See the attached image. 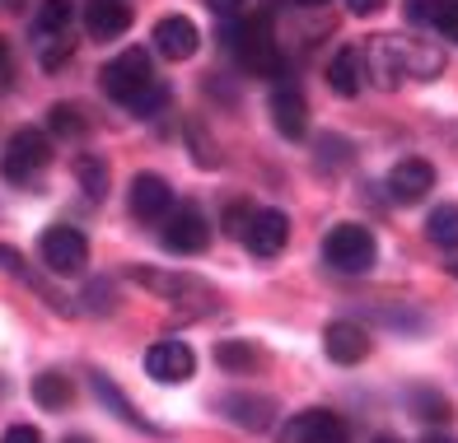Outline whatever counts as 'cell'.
I'll return each instance as SVG.
<instances>
[{
	"label": "cell",
	"mask_w": 458,
	"mask_h": 443,
	"mask_svg": "<svg viewBox=\"0 0 458 443\" xmlns=\"http://www.w3.org/2000/svg\"><path fill=\"white\" fill-rule=\"evenodd\" d=\"M379 257V243L365 224H337L332 234L323 238V262L332 271H342V276H365Z\"/></svg>",
	"instance_id": "obj_5"
},
{
	"label": "cell",
	"mask_w": 458,
	"mask_h": 443,
	"mask_svg": "<svg viewBox=\"0 0 458 443\" xmlns=\"http://www.w3.org/2000/svg\"><path fill=\"white\" fill-rule=\"evenodd\" d=\"M346 10H351V14H379L384 0H346Z\"/></svg>",
	"instance_id": "obj_32"
},
{
	"label": "cell",
	"mask_w": 458,
	"mask_h": 443,
	"mask_svg": "<svg viewBox=\"0 0 458 443\" xmlns=\"http://www.w3.org/2000/svg\"><path fill=\"white\" fill-rule=\"evenodd\" d=\"M150 42H155V52H159V56H169V61H187V56H197L201 33H197V24H192L187 14H169V19H159V24H155Z\"/></svg>",
	"instance_id": "obj_13"
},
{
	"label": "cell",
	"mask_w": 458,
	"mask_h": 443,
	"mask_svg": "<svg viewBox=\"0 0 458 443\" xmlns=\"http://www.w3.org/2000/svg\"><path fill=\"white\" fill-rule=\"evenodd\" d=\"M197 369V355L187 341H155L145 350V373L155 378V383H187Z\"/></svg>",
	"instance_id": "obj_11"
},
{
	"label": "cell",
	"mask_w": 458,
	"mask_h": 443,
	"mask_svg": "<svg viewBox=\"0 0 458 443\" xmlns=\"http://www.w3.org/2000/svg\"><path fill=\"white\" fill-rule=\"evenodd\" d=\"M47 163H52V140H47V131L24 126V131L10 136L5 155H0V173H5L10 182H29V178L43 173Z\"/></svg>",
	"instance_id": "obj_6"
},
{
	"label": "cell",
	"mask_w": 458,
	"mask_h": 443,
	"mask_svg": "<svg viewBox=\"0 0 458 443\" xmlns=\"http://www.w3.org/2000/svg\"><path fill=\"white\" fill-rule=\"evenodd\" d=\"M421 443H458V439H454V434H426Z\"/></svg>",
	"instance_id": "obj_34"
},
{
	"label": "cell",
	"mask_w": 458,
	"mask_h": 443,
	"mask_svg": "<svg viewBox=\"0 0 458 443\" xmlns=\"http://www.w3.org/2000/svg\"><path fill=\"white\" fill-rule=\"evenodd\" d=\"M216 360H220L225 369H234V373H243V369H253V364H258V350L248 346V341H225V346L216 350Z\"/></svg>",
	"instance_id": "obj_25"
},
{
	"label": "cell",
	"mask_w": 458,
	"mask_h": 443,
	"mask_svg": "<svg viewBox=\"0 0 458 443\" xmlns=\"http://www.w3.org/2000/svg\"><path fill=\"white\" fill-rule=\"evenodd\" d=\"M411 406H416V415H421V420H440V425L449 420V402H445L440 392H430V388L411 392Z\"/></svg>",
	"instance_id": "obj_27"
},
{
	"label": "cell",
	"mask_w": 458,
	"mask_h": 443,
	"mask_svg": "<svg viewBox=\"0 0 458 443\" xmlns=\"http://www.w3.org/2000/svg\"><path fill=\"white\" fill-rule=\"evenodd\" d=\"M374 443H403V439H393V434H379V439H374Z\"/></svg>",
	"instance_id": "obj_36"
},
{
	"label": "cell",
	"mask_w": 458,
	"mask_h": 443,
	"mask_svg": "<svg viewBox=\"0 0 458 443\" xmlns=\"http://www.w3.org/2000/svg\"><path fill=\"white\" fill-rule=\"evenodd\" d=\"M174 210V192L159 173H136L131 178V215L136 220H164Z\"/></svg>",
	"instance_id": "obj_17"
},
{
	"label": "cell",
	"mask_w": 458,
	"mask_h": 443,
	"mask_svg": "<svg viewBox=\"0 0 458 443\" xmlns=\"http://www.w3.org/2000/svg\"><path fill=\"white\" fill-rule=\"evenodd\" d=\"M75 178L94 201L108 196V163H103V155H75Z\"/></svg>",
	"instance_id": "obj_21"
},
{
	"label": "cell",
	"mask_w": 458,
	"mask_h": 443,
	"mask_svg": "<svg viewBox=\"0 0 458 443\" xmlns=\"http://www.w3.org/2000/svg\"><path fill=\"white\" fill-rule=\"evenodd\" d=\"M94 392H98V402H108L122 420H127V425H145V420L136 415V406H131L127 397H122V392L113 388V378H108V373H94ZM145 430H150V425H145Z\"/></svg>",
	"instance_id": "obj_24"
},
{
	"label": "cell",
	"mask_w": 458,
	"mask_h": 443,
	"mask_svg": "<svg viewBox=\"0 0 458 443\" xmlns=\"http://www.w3.org/2000/svg\"><path fill=\"white\" fill-rule=\"evenodd\" d=\"M272 121L285 140H300L309 131V103L295 84H276L272 89Z\"/></svg>",
	"instance_id": "obj_18"
},
{
	"label": "cell",
	"mask_w": 458,
	"mask_h": 443,
	"mask_svg": "<svg viewBox=\"0 0 458 443\" xmlns=\"http://www.w3.org/2000/svg\"><path fill=\"white\" fill-rule=\"evenodd\" d=\"M71 443H85V439H71Z\"/></svg>",
	"instance_id": "obj_39"
},
{
	"label": "cell",
	"mask_w": 458,
	"mask_h": 443,
	"mask_svg": "<svg viewBox=\"0 0 458 443\" xmlns=\"http://www.w3.org/2000/svg\"><path fill=\"white\" fill-rule=\"evenodd\" d=\"M19 5H24V0H0V10H19Z\"/></svg>",
	"instance_id": "obj_35"
},
{
	"label": "cell",
	"mask_w": 458,
	"mask_h": 443,
	"mask_svg": "<svg viewBox=\"0 0 458 443\" xmlns=\"http://www.w3.org/2000/svg\"><path fill=\"white\" fill-rule=\"evenodd\" d=\"M426 234H430V243H435V247L454 252V247H458V205H440V210H430Z\"/></svg>",
	"instance_id": "obj_23"
},
{
	"label": "cell",
	"mask_w": 458,
	"mask_h": 443,
	"mask_svg": "<svg viewBox=\"0 0 458 443\" xmlns=\"http://www.w3.org/2000/svg\"><path fill=\"white\" fill-rule=\"evenodd\" d=\"M323 350H327V360L332 364H360L365 355H369V336L360 322H327L323 327Z\"/></svg>",
	"instance_id": "obj_14"
},
{
	"label": "cell",
	"mask_w": 458,
	"mask_h": 443,
	"mask_svg": "<svg viewBox=\"0 0 458 443\" xmlns=\"http://www.w3.org/2000/svg\"><path fill=\"white\" fill-rule=\"evenodd\" d=\"M220 411L234 420L239 430H272V415H276V402L267 392H229Z\"/></svg>",
	"instance_id": "obj_16"
},
{
	"label": "cell",
	"mask_w": 458,
	"mask_h": 443,
	"mask_svg": "<svg viewBox=\"0 0 458 443\" xmlns=\"http://www.w3.org/2000/svg\"><path fill=\"white\" fill-rule=\"evenodd\" d=\"M98 84L113 103L131 108L136 117H150L169 103V89H164V79L150 66V52H140V47H127L122 56H113L108 66L98 71Z\"/></svg>",
	"instance_id": "obj_2"
},
{
	"label": "cell",
	"mask_w": 458,
	"mask_h": 443,
	"mask_svg": "<svg viewBox=\"0 0 458 443\" xmlns=\"http://www.w3.org/2000/svg\"><path fill=\"white\" fill-rule=\"evenodd\" d=\"M0 61H5V42H0Z\"/></svg>",
	"instance_id": "obj_38"
},
{
	"label": "cell",
	"mask_w": 458,
	"mask_h": 443,
	"mask_svg": "<svg viewBox=\"0 0 458 443\" xmlns=\"http://www.w3.org/2000/svg\"><path fill=\"white\" fill-rule=\"evenodd\" d=\"M131 276L140 280V285H150L155 294H169V299H187V294H192V299H201V304H216L211 299V289H206L201 280H192V276H155V271H131Z\"/></svg>",
	"instance_id": "obj_20"
},
{
	"label": "cell",
	"mask_w": 458,
	"mask_h": 443,
	"mask_svg": "<svg viewBox=\"0 0 458 443\" xmlns=\"http://www.w3.org/2000/svg\"><path fill=\"white\" fill-rule=\"evenodd\" d=\"M276 439L281 443H346L351 430H346V420L332 415V411H300L276 430Z\"/></svg>",
	"instance_id": "obj_9"
},
{
	"label": "cell",
	"mask_w": 458,
	"mask_h": 443,
	"mask_svg": "<svg viewBox=\"0 0 458 443\" xmlns=\"http://www.w3.org/2000/svg\"><path fill=\"white\" fill-rule=\"evenodd\" d=\"M435 192V168L426 159H403V163H393V173H388V196L398 201V205H416V201H426Z\"/></svg>",
	"instance_id": "obj_12"
},
{
	"label": "cell",
	"mask_w": 458,
	"mask_h": 443,
	"mask_svg": "<svg viewBox=\"0 0 458 443\" xmlns=\"http://www.w3.org/2000/svg\"><path fill=\"white\" fill-rule=\"evenodd\" d=\"M327 84H332V94H342V98L360 94V84H365V56H360V47H342L337 56H332Z\"/></svg>",
	"instance_id": "obj_19"
},
{
	"label": "cell",
	"mask_w": 458,
	"mask_h": 443,
	"mask_svg": "<svg viewBox=\"0 0 458 443\" xmlns=\"http://www.w3.org/2000/svg\"><path fill=\"white\" fill-rule=\"evenodd\" d=\"M243 5H248V0H206V10H211L216 19H234Z\"/></svg>",
	"instance_id": "obj_31"
},
{
	"label": "cell",
	"mask_w": 458,
	"mask_h": 443,
	"mask_svg": "<svg viewBox=\"0 0 458 443\" xmlns=\"http://www.w3.org/2000/svg\"><path fill=\"white\" fill-rule=\"evenodd\" d=\"M285 5H300V10H318V5H327V0H285Z\"/></svg>",
	"instance_id": "obj_33"
},
{
	"label": "cell",
	"mask_w": 458,
	"mask_h": 443,
	"mask_svg": "<svg viewBox=\"0 0 458 443\" xmlns=\"http://www.w3.org/2000/svg\"><path fill=\"white\" fill-rule=\"evenodd\" d=\"M159 243L169 252H178V257H192V252H206V243H211V224H206V215L187 201V205H178V210L164 215Z\"/></svg>",
	"instance_id": "obj_8"
},
{
	"label": "cell",
	"mask_w": 458,
	"mask_h": 443,
	"mask_svg": "<svg viewBox=\"0 0 458 443\" xmlns=\"http://www.w3.org/2000/svg\"><path fill=\"white\" fill-rule=\"evenodd\" d=\"M38 252H43L47 271H56V276H80L89 266V243L71 224H47L43 238H38Z\"/></svg>",
	"instance_id": "obj_7"
},
{
	"label": "cell",
	"mask_w": 458,
	"mask_h": 443,
	"mask_svg": "<svg viewBox=\"0 0 458 443\" xmlns=\"http://www.w3.org/2000/svg\"><path fill=\"white\" fill-rule=\"evenodd\" d=\"M0 443H43V434H38L33 425H10L5 434H0Z\"/></svg>",
	"instance_id": "obj_30"
},
{
	"label": "cell",
	"mask_w": 458,
	"mask_h": 443,
	"mask_svg": "<svg viewBox=\"0 0 458 443\" xmlns=\"http://www.w3.org/2000/svg\"><path fill=\"white\" fill-rule=\"evenodd\" d=\"M131 29V5L127 0H85V33L98 42H113Z\"/></svg>",
	"instance_id": "obj_15"
},
{
	"label": "cell",
	"mask_w": 458,
	"mask_h": 443,
	"mask_svg": "<svg viewBox=\"0 0 458 443\" xmlns=\"http://www.w3.org/2000/svg\"><path fill=\"white\" fill-rule=\"evenodd\" d=\"M449 276H454V280H458V262H454V266H449Z\"/></svg>",
	"instance_id": "obj_37"
},
{
	"label": "cell",
	"mask_w": 458,
	"mask_h": 443,
	"mask_svg": "<svg viewBox=\"0 0 458 443\" xmlns=\"http://www.w3.org/2000/svg\"><path fill=\"white\" fill-rule=\"evenodd\" d=\"M435 29H440L449 42H458V0H445L440 14H435Z\"/></svg>",
	"instance_id": "obj_29"
},
{
	"label": "cell",
	"mask_w": 458,
	"mask_h": 443,
	"mask_svg": "<svg viewBox=\"0 0 458 443\" xmlns=\"http://www.w3.org/2000/svg\"><path fill=\"white\" fill-rule=\"evenodd\" d=\"M33 402L43 406V411H61L71 402V378L66 373H43V378H33Z\"/></svg>",
	"instance_id": "obj_22"
},
{
	"label": "cell",
	"mask_w": 458,
	"mask_h": 443,
	"mask_svg": "<svg viewBox=\"0 0 458 443\" xmlns=\"http://www.w3.org/2000/svg\"><path fill=\"white\" fill-rule=\"evenodd\" d=\"M47 131H56V136H80V131H85L80 108H71V103H56V108L47 113Z\"/></svg>",
	"instance_id": "obj_26"
},
{
	"label": "cell",
	"mask_w": 458,
	"mask_h": 443,
	"mask_svg": "<svg viewBox=\"0 0 458 443\" xmlns=\"http://www.w3.org/2000/svg\"><path fill=\"white\" fill-rule=\"evenodd\" d=\"M403 5H407V19H411V24H435V14H440L445 0H403Z\"/></svg>",
	"instance_id": "obj_28"
},
{
	"label": "cell",
	"mask_w": 458,
	"mask_h": 443,
	"mask_svg": "<svg viewBox=\"0 0 458 443\" xmlns=\"http://www.w3.org/2000/svg\"><path fill=\"white\" fill-rule=\"evenodd\" d=\"M229 52H234L239 66L248 75H258V79H281L285 75V61H281L276 42H272V24H267L262 14L229 29Z\"/></svg>",
	"instance_id": "obj_4"
},
{
	"label": "cell",
	"mask_w": 458,
	"mask_h": 443,
	"mask_svg": "<svg viewBox=\"0 0 458 443\" xmlns=\"http://www.w3.org/2000/svg\"><path fill=\"white\" fill-rule=\"evenodd\" d=\"M71 24H75V5L71 0H43L33 14V56L43 71H61L71 61Z\"/></svg>",
	"instance_id": "obj_3"
},
{
	"label": "cell",
	"mask_w": 458,
	"mask_h": 443,
	"mask_svg": "<svg viewBox=\"0 0 458 443\" xmlns=\"http://www.w3.org/2000/svg\"><path fill=\"white\" fill-rule=\"evenodd\" d=\"M248 252L253 257H276V252L290 243V220L281 215V210H253V215L243 220V234Z\"/></svg>",
	"instance_id": "obj_10"
},
{
	"label": "cell",
	"mask_w": 458,
	"mask_h": 443,
	"mask_svg": "<svg viewBox=\"0 0 458 443\" xmlns=\"http://www.w3.org/2000/svg\"><path fill=\"white\" fill-rule=\"evenodd\" d=\"M360 56H365V75L379 89H398L407 79H435L445 71V52L421 38H374L369 47H360Z\"/></svg>",
	"instance_id": "obj_1"
}]
</instances>
